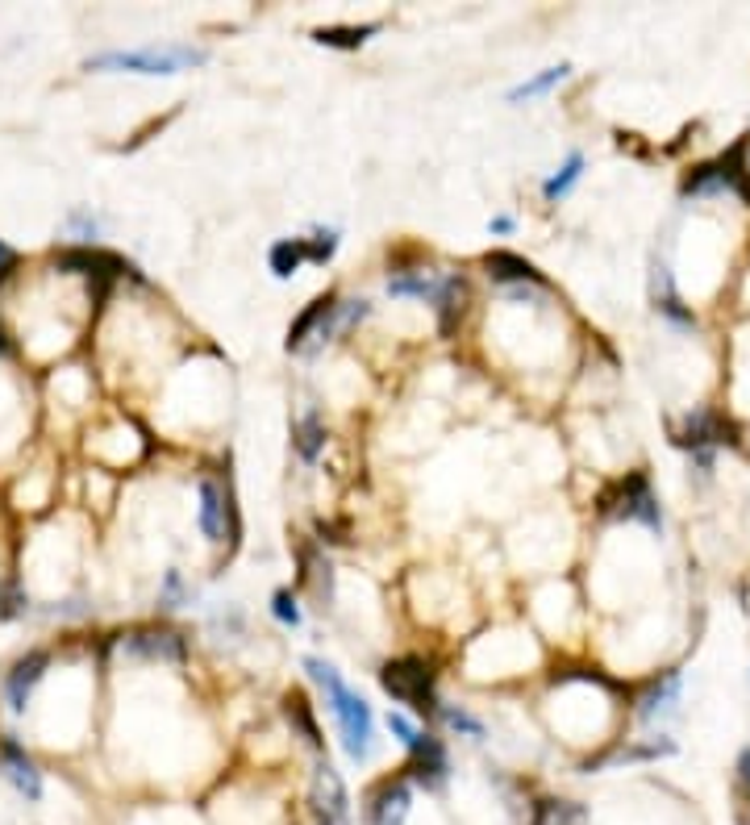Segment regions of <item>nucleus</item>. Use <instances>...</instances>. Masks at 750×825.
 <instances>
[{"label": "nucleus", "mask_w": 750, "mask_h": 825, "mask_svg": "<svg viewBox=\"0 0 750 825\" xmlns=\"http://www.w3.org/2000/svg\"><path fill=\"white\" fill-rule=\"evenodd\" d=\"M305 671L321 684L326 700H330L333 717H338V730H342L347 755H351L354 763H367V758H372V746H375V721H372L367 700H363L359 692L347 688L342 675H338L330 663H321V659H305Z\"/></svg>", "instance_id": "f257e3e1"}, {"label": "nucleus", "mask_w": 750, "mask_h": 825, "mask_svg": "<svg viewBox=\"0 0 750 825\" xmlns=\"http://www.w3.org/2000/svg\"><path fill=\"white\" fill-rule=\"evenodd\" d=\"M204 63L197 46H147V50H109L89 59V71H138V75H176L184 68Z\"/></svg>", "instance_id": "f03ea898"}, {"label": "nucleus", "mask_w": 750, "mask_h": 825, "mask_svg": "<svg viewBox=\"0 0 750 825\" xmlns=\"http://www.w3.org/2000/svg\"><path fill=\"white\" fill-rule=\"evenodd\" d=\"M379 684L384 692L409 705L413 714H438V696H434V671L425 659H397L379 671Z\"/></svg>", "instance_id": "7ed1b4c3"}, {"label": "nucleus", "mask_w": 750, "mask_h": 825, "mask_svg": "<svg viewBox=\"0 0 750 825\" xmlns=\"http://www.w3.org/2000/svg\"><path fill=\"white\" fill-rule=\"evenodd\" d=\"M600 509H605L609 517H630V521H642V526H651V530H659V526H663V514H659V505H655V496H651L646 475H630V480L618 488V496L609 492V496L600 500Z\"/></svg>", "instance_id": "20e7f679"}, {"label": "nucleus", "mask_w": 750, "mask_h": 825, "mask_svg": "<svg viewBox=\"0 0 750 825\" xmlns=\"http://www.w3.org/2000/svg\"><path fill=\"white\" fill-rule=\"evenodd\" d=\"M309 804H313V813H317V822H321V825H347V817H351V797H347V783H342V776L333 771L330 763H317V771H313Z\"/></svg>", "instance_id": "39448f33"}, {"label": "nucleus", "mask_w": 750, "mask_h": 825, "mask_svg": "<svg viewBox=\"0 0 750 825\" xmlns=\"http://www.w3.org/2000/svg\"><path fill=\"white\" fill-rule=\"evenodd\" d=\"M676 443L688 450H696V459H701V468H708L713 463V455H708V447H717V443H734L729 438V425L717 417V413H692L684 422V429H676Z\"/></svg>", "instance_id": "423d86ee"}, {"label": "nucleus", "mask_w": 750, "mask_h": 825, "mask_svg": "<svg viewBox=\"0 0 750 825\" xmlns=\"http://www.w3.org/2000/svg\"><path fill=\"white\" fill-rule=\"evenodd\" d=\"M338 334V300L333 296H321L313 300L309 309L301 313V321L288 330V351H301L309 338H333Z\"/></svg>", "instance_id": "0eeeda50"}, {"label": "nucleus", "mask_w": 750, "mask_h": 825, "mask_svg": "<svg viewBox=\"0 0 750 825\" xmlns=\"http://www.w3.org/2000/svg\"><path fill=\"white\" fill-rule=\"evenodd\" d=\"M59 268H63V271H80V275H92V280H101V288H105L109 280L126 275V271H130V263H121V259H117V255H109V250H92V246H80V250H63V255H59Z\"/></svg>", "instance_id": "6e6552de"}, {"label": "nucleus", "mask_w": 750, "mask_h": 825, "mask_svg": "<svg viewBox=\"0 0 750 825\" xmlns=\"http://www.w3.org/2000/svg\"><path fill=\"white\" fill-rule=\"evenodd\" d=\"M409 783L405 780H384L367 801V822L372 825H405L409 817Z\"/></svg>", "instance_id": "1a4fd4ad"}, {"label": "nucleus", "mask_w": 750, "mask_h": 825, "mask_svg": "<svg viewBox=\"0 0 750 825\" xmlns=\"http://www.w3.org/2000/svg\"><path fill=\"white\" fill-rule=\"evenodd\" d=\"M0 767H4L9 783H13L17 792H25L30 801H38V797H43V776H38L34 758L25 755L13 738H4V742H0Z\"/></svg>", "instance_id": "9d476101"}, {"label": "nucleus", "mask_w": 750, "mask_h": 825, "mask_svg": "<svg viewBox=\"0 0 750 825\" xmlns=\"http://www.w3.org/2000/svg\"><path fill=\"white\" fill-rule=\"evenodd\" d=\"M46 668H50V655H46V650H30L22 663L9 671L4 696H9V709H13V714H22L25 709V700H30V692H34V684L43 680Z\"/></svg>", "instance_id": "9b49d317"}, {"label": "nucleus", "mask_w": 750, "mask_h": 825, "mask_svg": "<svg viewBox=\"0 0 750 825\" xmlns=\"http://www.w3.org/2000/svg\"><path fill=\"white\" fill-rule=\"evenodd\" d=\"M446 771H450V763H446V751H442L438 738H421L418 746H413V763H409V780H418L421 788H442L446 783Z\"/></svg>", "instance_id": "f8f14e48"}, {"label": "nucleus", "mask_w": 750, "mask_h": 825, "mask_svg": "<svg viewBox=\"0 0 750 825\" xmlns=\"http://www.w3.org/2000/svg\"><path fill=\"white\" fill-rule=\"evenodd\" d=\"M200 530L221 542L225 530H230V496L221 488L218 480H204L200 484Z\"/></svg>", "instance_id": "ddd939ff"}, {"label": "nucleus", "mask_w": 750, "mask_h": 825, "mask_svg": "<svg viewBox=\"0 0 750 825\" xmlns=\"http://www.w3.org/2000/svg\"><path fill=\"white\" fill-rule=\"evenodd\" d=\"M126 647L133 655H147V659H167V663H184V638L172 634V629H142V634H130Z\"/></svg>", "instance_id": "4468645a"}, {"label": "nucleus", "mask_w": 750, "mask_h": 825, "mask_svg": "<svg viewBox=\"0 0 750 825\" xmlns=\"http://www.w3.org/2000/svg\"><path fill=\"white\" fill-rule=\"evenodd\" d=\"M484 268L496 284H538V288L547 284L542 271L534 268V263H526L522 255H508V250H492V255L484 259Z\"/></svg>", "instance_id": "2eb2a0df"}, {"label": "nucleus", "mask_w": 750, "mask_h": 825, "mask_svg": "<svg viewBox=\"0 0 750 825\" xmlns=\"http://www.w3.org/2000/svg\"><path fill=\"white\" fill-rule=\"evenodd\" d=\"M676 700H680V671H667V675L655 680L651 692L638 700V717H642V721H655V717L667 714Z\"/></svg>", "instance_id": "dca6fc26"}, {"label": "nucleus", "mask_w": 750, "mask_h": 825, "mask_svg": "<svg viewBox=\"0 0 750 825\" xmlns=\"http://www.w3.org/2000/svg\"><path fill=\"white\" fill-rule=\"evenodd\" d=\"M379 25H330V30H317V43L321 46H338V50H354L372 38Z\"/></svg>", "instance_id": "f3484780"}, {"label": "nucleus", "mask_w": 750, "mask_h": 825, "mask_svg": "<svg viewBox=\"0 0 750 825\" xmlns=\"http://www.w3.org/2000/svg\"><path fill=\"white\" fill-rule=\"evenodd\" d=\"M434 300H438L442 330L450 334V330H455V317L464 313V280H455V275H450V280H442V288H438V296H434Z\"/></svg>", "instance_id": "a211bd4d"}, {"label": "nucleus", "mask_w": 750, "mask_h": 825, "mask_svg": "<svg viewBox=\"0 0 750 825\" xmlns=\"http://www.w3.org/2000/svg\"><path fill=\"white\" fill-rule=\"evenodd\" d=\"M567 75H572V68H567V63H559V68H547L542 75H534V80H526V84H517V89L508 92V101H534V96L551 92L554 84H563Z\"/></svg>", "instance_id": "6ab92c4d"}, {"label": "nucleus", "mask_w": 750, "mask_h": 825, "mask_svg": "<svg viewBox=\"0 0 750 825\" xmlns=\"http://www.w3.org/2000/svg\"><path fill=\"white\" fill-rule=\"evenodd\" d=\"M442 288V280H434V275H425V271H418V275H397V280H388V292L392 296H418V300H434Z\"/></svg>", "instance_id": "aec40b11"}, {"label": "nucleus", "mask_w": 750, "mask_h": 825, "mask_svg": "<svg viewBox=\"0 0 750 825\" xmlns=\"http://www.w3.org/2000/svg\"><path fill=\"white\" fill-rule=\"evenodd\" d=\"M301 263H305V246H301V238H284V243L271 246V271H276L280 280H288Z\"/></svg>", "instance_id": "412c9836"}, {"label": "nucleus", "mask_w": 750, "mask_h": 825, "mask_svg": "<svg viewBox=\"0 0 750 825\" xmlns=\"http://www.w3.org/2000/svg\"><path fill=\"white\" fill-rule=\"evenodd\" d=\"M579 172H584V155H572L567 163H563V167H559V172H554L551 179H547V184H542V197H547V201H559V197H567V192H572V184L579 179Z\"/></svg>", "instance_id": "4be33fe9"}, {"label": "nucleus", "mask_w": 750, "mask_h": 825, "mask_svg": "<svg viewBox=\"0 0 750 825\" xmlns=\"http://www.w3.org/2000/svg\"><path fill=\"white\" fill-rule=\"evenodd\" d=\"M321 447H326V429H321V422H317V413L301 417V425H296V450L313 463V459L321 455Z\"/></svg>", "instance_id": "5701e85b"}, {"label": "nucleus", "mask_w": 750, "mask_h": 825, "mask_svg": "<svg viewBox=\"0 0 750 825\" xmlns=\"http://www.w3.org/2000/svg\"><path fill=\"white\" fill-rule=\"evenodd\" d=\"M288 721L305 734V742L309 746H321V738H317V726H313V717H309V700L305 696H288Z\"/></svg>", "instance_id": "b1692460"}, {"label": "nucleus", "mask_w": 750, "mask_h": 825, "mask_svg": "<svg viewBox=\"0 0 750 825\" xmlns=\"http://www.w3.org/2000/svg\"><path fill=\"white\" fill-rule=\"evenodd\" d=\"M542 825H584V809L572 801H547L542 804Z\"/></svg>", "instance_id": "393cba45"}, {"label": "nucleus", "mask_w": 750, "mask_h": 825, "mask_svg": "<svg viewBox=\"0 0 750 825\" xmlns=\"http://www.w3.org/2000/svg\"><path fill=\"white\" fill-rule=\"evenodd\" d=\"M301 246H305V259H309V263H326L333 255V246H338V238H333V234H313V238H301Z\"/></svg>", "instance_id": "a878e982"}, {"label": "nucleus", "mask_w": 750, "mask_h": 825, "mask_svg": "<svg viewBox=\"0 0 750 825\" xmlns=\"http://www.w3.org/2000/svg\"><path fill=\"white\" fill-rule=\"evenodd\" d=\"M442 717H446V726H450V730H459V734L476 738V742L484 738V726H480L471 714H464V709H442Z\"/></svg>", "instance_id": "bb28decb"}, {"label": "nucleus", "mask_w": 750, "mask_h": 825, "mask_svg": "<svg viewBox=\"0 0 750 825\" xmlns=\"http://www.w3.org/2000/svg\"><path fill=\"white\" fill-rule=\"evenodd\" d=\"M305 580L317 597H330V563H313V555H305Z\"/></svg>", "instance_id": "cd10ccee"}, {"label": "nucleus", "mask_w": 750, "mask_h": 825, "mask_svg": "<svg viewBox=\"0 0 750 825\" xmlns=\"http://www.w3.org/2000/svg\"><path fill=\"white\" fill-rule=\"evenodd\" d=\"M388 730H392V734H397L400 742L409 746V751H413V746H418L421 738H425V734H421L418 726H413V721H409V717H405V714H388Z\"/></svg>", "instance_id": "c85d7f7f"}, {"label": "nucleus", "mask_w": 750, "mask_h": 825, "mask_svg": "<svg viewBox=\"0 0 750 825\" xmlns=\"http://www.w3.org/2000/svg\"><path fill=\"white\" fill-rule=\"evenodd\" d=\"M271 613H276L284 625H292V629L301 625V609H296V601H292V592H276V597H271Z\"/></svg>", "instance_id": "c756f323"}, {"label": "nucleus", "mask_w": 750, "mask_h": 825, "mask_svg": "<svg viewBox=\"0 0 750 825\" xmlns=\"http://www.w3.org/2000/svg\"><path fill=\"white\" fill-rule=\"evenodd\" d=\"M22 613V597H17V584H4L0 588V617H17Z\"/></svg>", "instance_id": "7c9ffc66"}, {"label": "nucleus", "mask_w": 750, "mask_h": 825, "mask_svg": "<svg viewBox=\"0 0 750 825\" xmlns=\"http://www.w3.org/2000/svg\"><path fill=\"white\" fill-rule=\"evenodd\" d=\"M13 263H17V250H13L9 243H0V275L13 271Z\"/></svg>", "instance_id": "2f4dec72"}, {"label": "nucleus", "mask_w": 750, "mask_h": 825, "mask_svg": "<svg viewBox=\"0 0 750 825\" xmlns=\"http://www.w3.org/2000/svg\"><path fill=\"white\" fill-rule=\"evenodd\" d=\"M488 229H492V234H508V229H513V217H492Z\"/></svg>", "instance_id": "473e14b6"}, {"label": "nucleus", "mask_w": 750, "mask_h": 825, "mask_svg": "<svg viewBox=\"0 0 750 825\" xmlns=\"http://www.w3.org/2000/svg\"><path fill=\"white\" fill-rule=\"evenodd\" d=\"M738 771H742V783L750 788V751H742V758H738Z\"/></svg>", "instance_id": "72a5a7b5"}]
</instances>
